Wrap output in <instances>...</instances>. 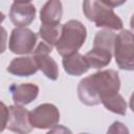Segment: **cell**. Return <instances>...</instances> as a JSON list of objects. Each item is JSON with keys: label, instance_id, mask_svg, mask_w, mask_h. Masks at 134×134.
<instances>
[{"label": "cell", "instance_id": "cell-10", "mask_svg": "<svg viewBox=\"0 0 134 134\" xmlns=\"http://www.w3.org/2000/svg\"><path fill=\"white\" fill-rule=\"evenodd\" d=\"M36 17V7L30 1H15L9 9V19L17 27H26Z\"/></svg>", "mask_w": 134, "mask_h": 134}, {"label": "cell", "instance_id": "cell-22", "mask_svg": "<svg viewBox=\"0 0 134 134\" xmlns=\"http://www.w3.org/2000/svg\"><path fill=\"white\" fill-rule=\"evenodd\" d=\"M4 19H5V16H4V14L0 12V24H1V23L4 21Z\"/></svg>", "mask_w": 134, "mask_h": 134}, {"label": "cell", "instance_id": "cell-3", "mask_svg": "<svg viewBox=\"0 0 134 134\" xmlns=\"http://www.w3.org/2000/svg\"><path fill=\"white\" fill-rule=\"evenodd\" d=\"M87 38V29L77 20H69L62 25L61 35L55 45L58 53L65 58L71 55L83 46Z\"/></svg>", "mask_w": 134, "mask_h": 134}, {"label": "cell", "instance_id": "cell-21", "mask_svg": "<svg viewBox=\"0 0 134 134\" xmlns=\"http://www.w3.org/2000/svg\"><path fill=\"white\" fill-rule=\"evenodd\" d=\"M104 2H105V3H106L108 6H110V7H112V8H113V7L117 6V5H120V4H122L125 1H119V2H118V1H111V0H110V1H106V0H105Z\"/></svg>", "mask_w": 134, "mask_h": 134}, {"label": "cell", "instance_id": "cell-12", "mask_svg": "<svg viewBox=\"0 0 134 134\" xmlns=\"http://www.w3.org/2000/svg\"><path fill=\"white\" fill-rule=\"evenodd\" d=\"M63 15L62 2L59 0L47 1L41 8L40 20L43 25H59Z\"/></svg>", "mask_w": 134, "mask_h": 134}, {"label": "cell", "instance_id": "cell-16", "mask_svg": "<svg viewBox=\"0 0 134 134\" xmlns=\"http://www.w3.org/2000/svg\"><path fill=\"white\" fill-rule=\"evenodd\" d=\"M61 30H62V25L61 24L54 25V26L41 24V26L39 28V36L41 37L43 42H45L46 44L53 47V46L57 45V43L59 41Z\"/></svg>", "mask_w": 134, "mask_h": 134}, {"label": "cell", "instance_id": "cell-17", "mask_svg": "<svg viewBox=\"0 0 134 134\" xmlns=\"http://www.w3.org/2000/svg\"><path fill=\"white\" fill-rule=\"evenodd\" d=\"M107 134H130L128 127L120 122V121H114L107 130Z\"/></svg>", "mask_w": 134, "mask_h": 134}, {"label": "cell", "instance_id": "cell-9", "mask_svg": "<svg viewBox=\"0 0 134 134\" xmlns=\"http://www.w3.org/2000/svg\"><path fill=\"white\" fill-rule=\"evenodd\" d=\"M6 128L17 134H28L32 127L29 121V111L22 106L13 105L8 107V119Z\"/></svg>", "mask_w": 134, "mask_h": 134}, {"label": "cell", "instance_id": "cell-7", "mask_svg": "<svg viewBox=\"0 0 134 134\" xmlns=\"http://www.w3.org/2000/svg\"><path fill=\"white\" fill-rule=\"evenodd\" d=\"M60 120L59 109L49 103L37 106L29 112V121L32 128L51 129L58 125Z\"/></svg>", "mask_w": 134, "mask_h": 134}, {"label": "cell", "instance_id": "cell-14", "mask_svg": "<svg viewBox=\"0 0 134 134\" xmlns=\"http://www.w3.org/2000/svg\"><path fill=\"white\" fill-rule=\"evenodd\" d=\"M62 64L65 72L70 75H82L89 70V66L85 60V57L80 52H75L71 55L63 58Z\"/></svg>", "mask_w": 134, "mask_h": 134}, {"label": "cell", "instance_id": "cell-19", "mask_svg": "<svg viewBox=\"0 0 134 134\" xmlns=\"http://www.w3.org/2000/svg\"><path fill=\"white\" fill-rule=\"evenodd\" d=\"M46 134H72V132L65 126L57 125L53 128H51Z\"/></svg>", "mask_w": 134, "mask_h": 134}, {"label": "cell", "instance_id": "cell-20", "mask_svg": "<svg viewBox=\"0 0 134 134\" xmlns=\"http://www.w3.org/2000/svg\"><path fill=\"white\" fill-rule=\"evenodd\" d=\"M7 42V32L4 27L0 26V53H3L6 49Z\"/></svg>", "mask_w": 134, "mask_h": 134}, {"label": "cell", "instance_id": "cell-13", "mask_svg": "<svg viewBox=\"0 0 134 134\" xmlns=\"http://www.w3.org/2000/svg\"><path fill=\"white\" fill-rule=\"evenodd\" d=\"M6 70L18 76H30L34 75L39 69L37 67L35 59L31 57H19L13 59Z\"/></svg>", "mask_w": 134, "mask_h": 134}, {"label": "cell", "instance_id": "cell-18", "mask_svg": "<svg viewBox=\"0 0 134 134\" xmlns=\"http://www.w3.org/2000/svg\"><path fill=\"white\" fill-rule=\"evenodd\" d=\"M8 119V107L0 100V133L4 131Z\"/></svg>", "mask_w": 134, "mask_h": 134}, {"label": "cell", "instance_id": "cell-8", "mask_svg": "<svg viewBox=\"0 0 134 134\" xmlns=\"http://www.w3.org/2000/svg\"><path fill=\"white\" fill-rule=\"evenodd\" d=\"M51 51L52 47L41 41L36 45L32 51V58L36 61L38 69H40L49 80L55 81L59 77V67L57 62L49 55Z\"/></svg>", "mask_w": 134, "mask_h": 134}, {"label": "cell", "instance_id": "cell-15", "mask_svg": "<svg viewBox=\"0 0 134 134\" xmlns=\"http://www.w3.org/2000/svg\"><path fill=\"white\" fill-rule=\"evenodd\" d=\"M100 103L104 105V107L107 110L113 113H116L119 115H125L127 113V103L119 93H115L110 96H107L103 98Z\"/></svg>", "mask_w": 134, "mask_h": 134}, {"label": "cell", "instance_id": "cell-23", "mask_svg": "<svg viewBox=\"0 0 134 134\" xmlns=\"http://www.w3.org/2000/svg\"><path fill=\"white\" fill-rule=\"evenodd\" d=\"M80 134H89V133H80Z\"/></svg>", "mask_w": 134, "mask_h": 134}, {"label": "cell", "instance_id": "cell-2", "mask_svg": "<svg viewBox=\"0 0 134 134\" xmlns=\"http://www.w3.org/2000/svg\"><path fill=\"white\" fill-rule=\"evenodd\" d=\"M116 35L112 30L102 29L95 34L93 47L84 57L89 68H103L110 64Z\"/></svg>", "mask_w": 134, "mask_h": 134}, {"label": "cell", "instance_id": "cell-1", "mask_svg": "<svg viewBox=\"0 0 134 134\" xmlns=\"http://www.w3.org/2000/svg\"><path fill=\"white\" fill-rule=\"evenodd\" d=\"M120 80L117 71L107 69L82 79L77 85L80 100L87 106H96L107 96L118 93Z\"/></svg>", "mask_w": 134, "mask_h": 134}, {"label": "cell", "instance_id": "cell-6", "mask_svg": "<svg viewBox=\"0 0 134 134\" xmlns=\"http://www.w3.org/2000/svg\"><path fill=\"white\" fill-rule=\"evenodd\" d=\"M38 36L31 29L26 27H16L12 30L8 47L13 53L26 54L34 51Z\"/></svg>", "mask_w": 134, "mask_h": 134}, {"label": "cell", "instance_id": "cell-5", "mask_svg": "<svg viewBox=\"0 0 134 134\" xmlns=\"http://www.w3.org/2000/svg\"><path fill=\"white\" fill-rule=\"evenodd\" d=\"M113 54L117 66L122 70L132 71L134 69V46L133 34L128 29H122L116 35L113 46Z\"/></svg>", "mask_w": 134, "mask_h": 134}, {"label": "cell", "instance_id": "cell-11", "mask_svg": "<svg viewBox=\"0 0 134 134\" xmlns=\"http://www.w3.org/2000/svg\"><path fill=\"white\" fill-rule=\"evenodd\" d=\"M15 105L24 106L35 100L39 94V87L31 83H23L20 85H12L9 87Z\"/></svg>", "mask_w": 134, "mask_h": 134}, {"label": "cell", "instance_id": "cell-4", "mask_svg": "<svg viewBox=\"0 0 134 134\" xmlns=\"http://www.w3.org/2000/svg\"><path fill=\"white\" fill-rule=\"evenodd\" d=\"M83 12L89 21L95 23V26L108 30L121 29L124 24L121 19L114 13L113 8L108 6L104 1H84Z\"/></svg>", "mask_w": 134, "mask_h": 134}]
</instances>
